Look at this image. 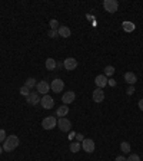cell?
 Masks as SVG:
<instances>
[{"instance_id": "8", "label": "cell", "mask_w": 143, "mask_h": 161, "mask_svg": "<svg viewBox=\"0 0 143 161\" xmlns=\"http://www.w3.org/2000/svg\"><path fill=\"white\" fill-rule=\"evenodd\" d=\"M36 88H37V94H42V95H47V92L50 91V85H49V82H46V81L37 82Z\"/></svg>"}, {"instance_id": "30", "label": "cell", "mask_w": 143, "mask_h": 161, "mask_svg": "<svg viewBox=\"0 0 143 161\" xmlns=\"http://www.w3.org/2000/svg\"><path fill=\"white\" fill-rule=\"evenodd\" d=\"M116 161H127V158H125L123 155H117V157H116Z\"/></svg>"}, {"instance_id": "31", "label": "cell", "mask_w": 143, "mask_h": 161, "mask_svg": "<svg viewBox=\"0 0 143 161\" xmlns=\"http://www.w3.org/2000/svg\"><path fill=\"white\" fill-rule=\"evenodd\" d=\"M74 137H76V132H73V131H72V132H70V134H69V137H67V138H69V140L72 141V140H73V138H74Z\"/></svg>"}, {"instance_id": "22", "label": "cell", "mask_w": 143, "mask_h": 161, "mask_svg": "<svg viewBox=\"0 0 143 161\" xmlns=\"http://www.w3.org/2000/svg\"><path fill=\"white\" fill-rule=\"evenodd\" d=\"M113 74H114V68L112 65H107L105 68V76H112Z\"/></svg>"}, {"instance_id": "28", "label": "cell", "mask_w": 143, "mask_h": 161, "mask_svg": "<svg viewBox=\"0 0 143 161\" xmlns=\"http://www.w3.org/2000/svg\"><path fill=\"white\" fill-rule=\"evenodd\" d=\"M59 36V32L57 30H50L49 32V37H52V39H54V37Z\"/></svg>"}, {"instance_id": "33", "label": "cell", "mask_w": 143, "mask_h": 161, "mask_svg": "<svg viewBox=\"0 0 143 161\" xmlns=\"http://www.w3.org/2000/svg\"><path fill=\"white\" fill-rule=\"evenodd\" d=\"M107 83H109L110 87H114V85H116V82H114L113 79H109V81H107Z\"/></svg>"}, {"instance_id": "13", "label": "cell", "mask_w": 143, "mask_h": 161, "mask_svg": "<svg viewBox=\"0 0 143 161\" xmlns=\"http://www.w3.org/2000/svg\"><path fill=\"white\" fill-rule=\"evenodd\" d=\"M94 83L97 85V88H105L107 85V76H105V75H97L96 76V79H94Z\"/></svg>"}, {"instance_id": "20", "label": "cell", "mask_w": 143, "mask_h": 161, "mask_svg": "<svg viewBox=\"0 0 143 161\" xmlns=\"http://www.w3.org/2000/svg\"><path fill=\"white\" fill-rule=\"evenodd\" d=\"M25 85L29 88V89H32V88H34L37 85V82H36V79H34V78H27V79H26Z\"/></svg>"}, {"instance_id": "16", "label": "cell", "mask_w": 143, "mask_h": 161, "mask_svg": "<svg viewBox=\"0 0 143 161\" xmlns=\"http://www.w3.org/2000/svg\"><path fill=\"white\" fill-rule=\"evenodd\" d=\"M57 32H59V36H62V37H69L70 35H72V32H70V29L67 28V26H60L59 29H57Z\"/></svg>"}, {"instance_id": "24", "label": "cell", "mask_w": 143, "mask_h": 161, "mask_svg": "<svg viewBox=\"0 0 143 161\" xmlns=\"http://www.w3.org/2000/svg\"><path fill=\"white\" fill-rule=\"evenodd\" d=\"M49 23H50V28H52V30H57V29H59V22H57L56 19H52Z\"/></svg>"}, {"instance_id": "19", "label": "cell", "mask_w": 143, "mask_h": 161, "mask_svg": "<svg viewBox=\"0 0 143 161\" xmlns=\"http://www.w3.org/2000/svg\"><path fill=\"white\" fill-rule=\"evenodd\" d=\"M80 150H82V144L77 142V141H73V142L70 144V151H72V153H77Z\"/></svg>"}, {"instance_id": "29", "label": "cell", "mask_w": 143, "mask_h": 161, "mask_svg": "<svg viewBox=\"0 0 143 161\" xmlns=\"http://www.w3.org/2000/svg\"><path fill=\"white\" fill-rule=\"evenodd\" d=\"M76 140H77V142H82V141H83V135H82V134H76Z\"/></svg>"}, {"instance_id": "23", "label": "cell", "mask_w": 143, "mask_h": 161, "mask_svg": "<svg viewBox=\"0 0 143 161\" xmlns=\"http://www.w3.org/2000/svg\"><path fill=\"white\" fill-rule=\"evenodd\" d=\"M19 92H20V95H23V96H27L29 94H30V89H29V88L26 87V85H23V87L20 88V91H19Z\"/></svg>"}, {"instance_id": "1", "label": "cell", "mask_w": 143, "mask_h": 161, "mask_svg": "<svg viewBox=\"0 0 143 161\" xmlns=\"http://www.w3.org/2000/svg\"><path fill=\"white\" fill-rule=\"evenodd\" d=\"M19 142H20V141H19V137H16V135L7 137V138L4 140V142H3V151L10 153V151H13L14 148H17Z\"/></svg>"}, {"instance_id": "12", "label": "cell", "mask_w": 143, "mask_h": 161, "mask_svg": "<svg viewBox=\"0 0 143 161\" xmlns=\"http://www.w3.org/2000/svg\"><path fill=\"white\" fill-rule=\"evenodd\" d=\"M26 99H27V104H30V105H37V104H40V96H39V94L37 92H30L27 96H26Z\"/></svg>"}, {"instance_id": "3", "label": "cell", "mask_w": 143, "mask_h": 161, "mask_svg": "<svg viewBox=\"0 0 143 161\" xmlns=\"http://www.w3.org/2000/svg\"><path fill=\"white\" fill-rule=\"evenodd\" d=\"M103 7H105V10H106V12L114 13V12H117L119 3L116 2V0H105V2H103Z\"/></svg>"}, {"instance_id": "18", "label": "cell", "mask_w": 143, "mask_h": 161, "mask_svg": "<svg viewBox=\"0 0 143 161\" xmlns=\"http://www.w3.org/2000/svg\"><path fill=\"white\" fill-rule=\"evenodd\" d=\"M46 69H49V70L56 69V61H54L53 58H49L47 61H46Z\"/></svg>"}, {"instance_id": "34", "label": "cell", "mask_w": 143, "mask_h": 161, "mask_svg": "<svg viewBox=\"0 0 143 161\" xmlns=\"http://www.w3.org/2000/svg\"><path fill=\"white\" fill-rule=\"evenodd\" d=\"M62 66H63V63L62 62H56V68H62Z\"/></svg>"}, {"instance_id": "14", "label": "cell", "mask_w": 143, "mask_h": 161, "mask_svg": "<svg viewBox=\"0 0 143 161\" xmlns=\"http://www.w3.org/2000/svg\"><path fill=\"white\" fill-rule=\"evenodd\" d=\"M125 81H126L129 85H135L137 78H136V75L133 74V72H126V74H125Z\"/></svg>"}, {"instance_id": "21", "label": "cell", "mask_w": 143, "mask_h": 161, "mask_svg": "<svg viewBox=\"0 0 143 161\" xmlns=\"http://www.w3.org/2000/svg\"><path fill=\"white\" fill-rule=\"evenodd\" d=\"M120 150H122V153L127 154L129 151H130V144H129V142H126V141H123L122 144H120Z\"/></svg>"}, {"instance_id": "7", "label": "cell", "mask_w": 143, "mask_h": 161, "mask_svg": "<svg viewBox=\"0 0 143 161\" xmlns=\"http://www.w3.org/2000/svg\"><path fill=\"white\" fill-rule=\"evenodd\" d=\"M40 105L45 108V109H52V108L54 107V101L50 95H43V98L40 99Z\"/></svg>"}, {"instance_id": "4", "label": "cell", "mask_w": 143, "mask_h": 161, "mask_svg": "<svg viewBox=\"0 0 143 161\" xmlns=\"http://www.w3.org/2000/svg\"><path fill=\"white\" fill-rule=\"evenodd\" d=\"M50 89L53 92H56V94H60L63 89H65V82L62 81V79L56 78L52 81V83H50Z\"/></svg>"}, {"instance_id": "26", "label": "cell", "mask_w": 143, "mask_h": 161, "mask_svg": "<svg viewBox=\"0 0 143 161\" xmlns=\"http://www.w3.org/2000/svg\"><path fill=\"white\" fill-rule=\"evenodd\" d=\"M126 94L127 95H133V94H135V87H133V85H129L126 89Z\"/></svg>"}, {"instance_id": "32", "label": "cell", "mask_w": 143, "mask_h": 161, "mask_svg": "<svg viewBox=\"0 0 143 161\" xmlns=\"http://www.w3.org/2000/svg\"><path fill=\"white\" fill-rule=\"evenodd\" d=\"M137 105H139V109H140V111H143V99H140L139 102H137Z\"/></svg>"}, {"instance_id": "2", "label": "cell", "mask_w": 143, "mask_h": 161, "mask_svg": "<svg viewBox=\"0 0 143 161\" xmlns=\"http://www.w3.org/2000/svg\"><path fill=\"white\" fill-rule=\"evenodd\" d=\"M42 127L45 129H53L54 127H57V120H56V117H46L45 120L42 121Z\"/></svg>"}, {"instance_id": "10", "label": "cell", "mask_w": 143, "mask_h": 161, "mask_svg": "<svg viewBox=\"0 0 143 161\" xmlns=\"http://www.w3.org/2000/svg\"><path fill=\"white\" fill-rule=\"evenodd\" d=\"M74 99H76V94H74L73 91L65 92V94H63V96H62V101H63V104H65V105H69V104H72Z\"/></svg>"}, {"instance_id": "6", "label": "cell", "mask_w": 143, "mask_h": 161, "mask_svg": "<svg viewBox=\"0 0 143 161\" xmlns=\"http://www.w3.org/2000/svg\"><path fill=\"white\" fill-rule=\"evenodd\" d=\"M80 144H82V150H83V151H86V153H89V154L93 153L94 147H96V145H94V141L90 140V138H85Z\"/></svg>"}, {"instance_id": "9", "label": "cell", "mask_w": 143, "mask_h": 161, "mask_svg": "<svg viewBox=\"0 0 143 161\" xmlns=\"http://www.w3.org/2000/svg\"><path fill=\"white\" fill-rule=\"evenodd\" d=\"M63 66H65L66 70H74L77 68V61L74 58H66L65 62H63Z\"/></svg>"}, {"instance_id": "11", "label": "cell", "mask_w": 143, "mask_h": 161, "mask_svg": "<svg viewBox=\"0 0 143 161\" xmlns=\"http://www.w3.org/2000/svg\"><path fill=\"white\" fill-rule=\"evenodd\" d=\"M92 98H93L94 102H103V99H105V92H103V89H100V88H97V89H94L93 94H92Z\"/></svg>"}, {"instance_id": "5", "label": "cell", "mask_w": 143, "mask_h": 161, "mask_svg": "<svg viewBox=\"0 0 143 161\" xmlns=\"http://www.w3.org/2000/svg\"><path fill=\"white\" fill-rule=\"evenodd\" d=\"M57 127L60 128V131L69 132L70 128H72V122H70L66 117H63V118H59V120H57Z\"/></svg>"}, {"instance_id": "35", "label": "cell", "mask_w": 143, "mask_h": 161, "mask_svg": "<svg viewBox=\"0 0 143 161\" xmlns=\"http://www.w3.org/2000/svg\"><path fill=\"white\" fill-rule=\"evenodd\" d=\"M2 153H3V148H2V147H0V154H2Z\"/></svg>"}, {"instance_id": "27", "label": "cell", "mask_w": 143, "mask_h": 161, "mask_svg": "<svg viewBox=\"0 0 143 161\" xmlns=\"http://www.w3.org/2000/svg\"><path fill=\"white\" fill-rule=\"evenodd\" d=\"M6 138H7V137H6V131H4V129H0V142H4Z\"/></svg>"}, {"instance_id": "15", "label": "cell", "mask_w": 143, "mask_h": 161, "mask_svg": "<svg viewBox=\"0 0 143 161\" xmlns=\"http://www.w3.org/2000/svg\"><path fill=\"white\" fill-rule=\"evenodd\" d=\"M67 114H69V107H67V105H62V107L57 108L56 115L59 117V118H63V117H66Z\"/></svg>"}, {"instance_id": "17", "label": "cell", "mask_w": 143, "mask_h": 161, "mask_svg": "<svg viewBox=\"0 0 143 161\" xmlns=\"http://www.w3.org/2000/svg\"><path fill=\"white\" fill-rule=\"evenodd\" d=\"M123 30H125V32H133V30H135V23H132V22H123Z\"/></svg>"}, {"instance_id": "25", "label": "cell", "mask_w": 143, "mask_h": 161, "mask_svg": "<svg viewBox=\"0 0 143 161\" xmlns=\"http://www.w3.org/2000/svg\"><path fill=\"white\" fill-rule=\"evenodd\" d=\"M127 161H140V157L137 154H130L129 158H127Z\"/></svg>"}]
</instances>
